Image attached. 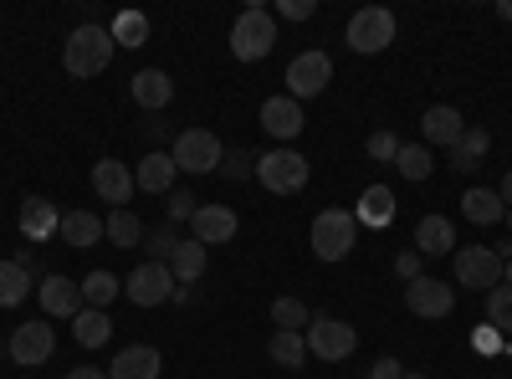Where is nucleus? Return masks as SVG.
<instances>
[{
	"mask_svg": "<svg viewBox=\"0 0 512 379\" xmlns=\"http://www.w3.org/2000/svg\"><path fill=\"white\" fill-rule=\"evenodd\" d=\"M36 298H41V308H47V318H77L82 313V282L52 272V277H41Z\"/></svg>",
	"mask_w": 512,
	"mask_h": 379,
	"instance_id": "obj_15",
	"label": "nucleus"
},
{
	"mask_svg": "<svg viewBox=\"0 0 512 379\" xmlns=\"http://www.w3.org/2000/svg\"><path fill=\"white\" fill-rule=\"evenodd\" d=\"M502 287H512V257H507V267H502Z\"/></svg>",
	"mask_w": 512,
	"mask_h": 379,
	"instance_id": "obj_47",
	"label": "nucleus"
},
{
	"mask_svg": "<svg viewBox=\"0 0 512 379\" xmlns=\"http://www.w3.org/2000/svg\"><path fill=\"white\" fill-rule=\"evenodd\" d=\"M395 272H400L405 282H415V277H420V251H415V246H410V251H400V262H395Z\"/></svg>",
	"mask_w": 512,
	"mask_h": 379,
	"instance_id": "obj_42",
	"label": "nucleus"
},
{
	"mask_svg": "<svg viewBox=\"0 0 512 379\" xmlns=\"http://www.w3.org/2000/svg\"><path fill=\"white\" fill-rule=\"evenodd\" d=\"M134 185H139L144 195H164L169 185H175V159H169L164 149L144 154V159L134 164Z\"/></svg>",
	"mask_w": 512,
	"mask_h": 379,
	"instance_id": "obj_21",
	"label": "nucleus"
},
{
	"mask_svg": "<svg viewBox=\"0 0 512 379\" xmlns=\"http://www.w3.org/2000/svg\"><path fill=\"white\" fill-rule=\"evenodd\" d=\"M67 379H108V369H93V364H82V369H72Z\"/></svg>",
	"mask_w": 512,
	"mask_h": 379,
	"instance_id": "obj_44",
	"label": "nucleus"
},
{
	"mask_svg": "<svg viewBox=\"0 0 512 379\" xmlns=\"http://www.w3.org/2000/svg\"><path fill=\"white\" fill-rule=\"evenodd\" d=\"M256 180H262V190H272V195H297L308 185V159L297 149H272V154L256 159Z\"/></svg>",
	"mask_w": 512,
	"mask_h": 379,
	"instance_id": "obj_5",
	"label": "nucleus"
},
{
	"mask_svg": "<svg viewBox=\"0 0 512 379\" xmlns=\"http://www.w3.org/2000/svg\"><path fill=\"white\" fill-rule=\"evenodd\" d=\"M487 149H492L487 129H472V123H466V134L451 144V170H456V175H472V170H482Z\"/></svg>",
	"mask_w": 512,
	"mask_h": 379,
	"instance_id": "obj_25",
	"label": "nucleus"
},
{
	"mask_svg": "<svg viewBox=\"0 0 512 379\" xmlns=\"http://www.w3.org/2000/svg\"><path fill=\"white\" fill-rule=\"evenodd\" d=\"M108 231H103V216H93V210H67L62 216V241L72 246V251H88V246H98Z\"/></svg>",
	"mask_w": 512,
	"mask_h": 379,
	"instance_id": "obj_23",
	"label": "nucleus"
},
{
	"mask_svg": "<svg viewBox=\"0 0 512 379\" xmlns=\"http://www.w3.org/2000/svg\"><path fill=\"white\" fill-rule=\"evenodd\" d=\"M308 241H313V257L318 262H344L349 251L359 246V221L349 216V210H338V205L333 210H318Z\"/></svg>",
	"mask_w": 512,
	"mask_h": 379,
	"instance_id": "obj_2",
	"label": "nucleus"
},
{
	"mask_svg": "<svg viewBox=\"0 0 512 379\" xmlns=\"http://www.w3.org/2000/svg\"><path fill=\"white\" fill-rule=\"evenodd\" d=\"M497 195H502V205H507V210H512V170H507V175H502V185H497Z\"/></svg>",
	"mask_w": 512,
	"mask_h": 379,
	"instance_id": "obj_45",
	"label": "nucleus"
},
{
	"mask_svg": "<svg viewBox=\"0 0 512 379\" xmlns=\"http://www.w3.org/2000/svg\"><path fill=\"white\" fill-rule=\"evenodd\" d=\"M466 134V118H461V108H451V103H436V108H425L420 113V139L425 144H456Z\"/></svg>",
	"mask_w": 512,
	"mask_h": 379,
	"instance_id": "obj_19",
	"label": "nucleus"
},
{
	"mask_svg": "<svg viewBox=\"0 0 512 379\" xmlns=\"http://www.w3.org/2000/svg\"><path fill=\"white\" fill-rule=\"evenodd\" d=\"M303 339H308V354H318V359H328V364L349 359V354L359 349V333H354V323H344V318H313Z\"/></svg>",
	"mask_w": 512,
	"mask_h": 379,
	"instance_id": "obj_8",
	"label": "nucleus"
},
{
	"mask_svg": "<svg viewBox=\"0 0 512 379\" xmlns=\"http://www.w3.org/2000/svg\"><path fill=\"white\" fill-rule=\"evenodd\" d=\"M52 231H62V216L52 210L47 195H26L21 200V236L26 241H52Z\"/></svg>",
	"mask_w": 512,
	"mask_h": 379,
	"instance_id": "obj_20",
	"label": "nucleus"
},
{
	"mask_svg": "<svg viewBox=\"0 0 512 379\" xmlns=\"http://www.w3.org/2000/svg\"><path fill=\"white\" fill-rule=\"evenodd\" d=\"M175 246H180V241H175V231H159V236L149 241V251H154V262H169V257H175Z\"/></svg>",
	"mask_w": 512,
	"mask_h": 379,
	"instance_id": "obj_41",
	"label": "nucleus"
},
{
	"mask_svg": "<svg viewBox=\"0 0 512 379\" xmlns=\"http://www.w3.org/2000/svg\"><path fill=\"white\" fill-rule=\"evenodd\" d=\"M134 170H128L123 159H98L93 164V195L103 200V205H113V210H123L128 200H134Z\"/></svg>",
	"mask_w": 512,
	"mask_h": 379,
	"instance_id": "obj_13",
	"label": "nucleus"
},
{
	"mask_svg": "<svg viewBox=\"0 0 512 379\" xmlns=\"http://www.w3.org/2000/svg\"><path fill=\"white\" fill-rule=\"evenodd\" d=\"M272 323L287 328V333H303V328L313 323V313H308L303 298H277V303H272Z\"/></svg>",
	"mask_w": 512,
	"mask_h": 379,
	"instance_id": "obj_35",
	"label": "nucleus"
},
{
	"mask_svg": "<svg viewBox=\"0 0 512 379\" xmlns=\"http://www.w3.org/2000/svg\"><path fill=\"white\" fill-rule=\"evenodd\" d=\"M267 359H272L277 369H303V364H308V339H303V333L277 328L272 339H267Z\"/></svg>",
	"mask_w": 512,
	"mask_h": 379,
	"instance_id": "obj_26",
	"label": "nucleus"
},
{
	"mask_svg": "<svg viewBox=\"0 0 512 379\" xmlns=\"http://www.w3.org/2000/svg\"><path fill=\"white\" fill-rule=\"evenodd\" d=\"M395 170L405 175V180H425L436 170V159H431V149L425 144H400V154H395Z\"/></svg>",
	"mask_w": 512,
	"mask_h": 379,
	"instance_id": "obj_34",
	"label": "nucleus"
},
{
	"mask_svg": "<svg viewBox=\"0 0 512 379\" xmlns=\"http://www.w3.org/2000/svg\"><path fill=\"white\" fill-rule=\"evenodd\" d=\"M128 93H134V103H139V108L159 113V108L175 103V77H169L164 67H144V72H134V82H128Z\"/></svg>",
	"mask_w": 512,
	"mask_h": 379,
	"instance_id": "obj_17",
	"label": "nucleus"
},
{
	"mask_svg": "<svg viewBox=\"0 0 512 379\" xmlns=\"http://www.w3.org/2000/svg\"><path fill=\"white\" fill-rule=\"evenodd\" d=\"M52 354H57V333H52V323H21V328L11 333V364L36 369V364H47Z\"/></svg>",
	"mask_w": 512,
	"mask_h": 379,
	"instance_id": "obj_12",
	"label": "nucleus"
},
{
	"mask_svg": "<svg viewBox=\"0 0 512 379\" xmlns=\"http://www.w3.org/2000/svg\"><path fill=\"white\" fill-rule=\"evenodd\" d=\"M118 292H123V282L113 272H88V277H82V303H88V308H108Z\"/></svg>",
	"mask_w": 512,
	"mask_h": 379,
	"instance_id": "obj_33",
	"label": "nucleus"
},
{
	"mask_svg": "<svg viewBox=\"0 0 512 379\" xmlns=\"http://www.w3.org/2000/svg\"><path fill=\"white\" fill-rule=\"evenodd\" d=\"M487 323L497 328V333H512V287H492L487 292Z\"/></svg>",
	"mask_w": 512,
	"mask_h": 379,
	"instance_id": "obj_36",
	"label": "nucleus"
},
{
	"mask_svg": "<svg viewBox=\"0 0 512 379\" xmlns=\"http://www.w3.org/2000/svg\"><path fill=\"white\" fill-rule=\"evenodd\" d=\"M497 16H502V21H512V0H497Z\"/></svg>",
	"mask_w": 512,
	"mask_h": 379,
	"instance_id": "obj_46",
	"label": "nucleus"
},
{
	"mask_svg": "<svg viewBox=\"0 0 512 379\" xmlns=\"http://www.w3.org/2000/svg\"><path fill=\"white\" fill-rule=\"evenodd\" d=\"M328 77H333V62H328V52H303V57H292L287 62V98H297V103H308V98H318L323 88H328Z\"/></svg>",
	"mask_w": 512,
	"mask_h": 379,
	"instance_id": "obj_10",
	"label": "nucleus"
},
{
	"mask_svg": "<svg viewBox=\"0 0 512 379\" xmlns=\"http://www.w3.org/2000/svg\"><path fill=\"white\" fill-rule=\"evenodd\" d=\"M369 159H379V164H395V154H400V139L390 134V129H379V134H369Z\"/></svg>",
	"mask_w": 512,
	"mask_h": 379,
	"instance_id": "obj_37",
	"label": "nucleus"
},
{
	"mask_svg": "<svg viewBox=\"0 0 512 379\" xmlns=\"http://www.w3.org/2000/svg\"><path fill=\"white\" fill-rule=\"evenodd\" d=\"M349 47L359 52V57H374V52H384L395 41V11H384V6H364V11H354L349 16Z\"/></svg>",
	"mask_w": 512,
	"mask_h": 379,
	"instance_id": "obj_6",
	"label": "nucleus"
},
{
	"mask_svg": "<svg viewBox=\"0 0 512 379\" xmlns=\"http://www.w3.org/2000/svg\"><path fill=\"white\" fill-rule=\"evenodd\" d=\"M164 210H169V221H190L195 210H200V200H195L190 190H175V195H169V205H164Z\"/></svg>",
	"mask_w": 512,
	"mask_h": 379,
	"instance_id": "obj_38",
	"label": "nucleus"
},
{
	"mask_svg": "<svg viewBox=\"0 0 512 379\" xmlns=\"http://www.w3.org/2000/svg\"><path fill=\"white\" fill-rule=\"evenodd\" d=\"M451 246H456V226L446 216H420V226H415V251L420 257H446Z\"/></svg>",
	"mask_w": 512,
	"mask_h": 379,
	"instance_id": "obj_24",
	"label": "nucleus"
},
{
	"mask_svg": "<svg viewBox=\"0 0 512 379\" xmlns=\"http://www.w3.org/2000/svg\"><path fill=\"white\" fill-rule=\"evenodd\" d=\"M123 292H128L134 308H159V303L175 298V272H169V262H144V267H134V277L123 282Z\"/></svg>",
	"mask_w": 512,
	"mask_h": 379,
	"instance_id": "obj_9",
	"label": "nucleus"
},
{
	"mask_svg": "<svg viewBox=\"0 0 512 379\" xmlns=\"http://www.w3.org/2000/svg\"><path fill=\"white\" fill-rule=\"evenodd\" d=\"M6 354H11V344H6V339H0V359H6Z\"/></svg>",
	"mask_w": 512,
	"mask_h": 379,
	"instance_id": "obj_48",
	"label": "nucleus"
},
{
	"mask_svg": "<svg viewBox=\"0 0 512 379\" xmlns=\"http://www.w3.org/2000/svg\"><path fill=\"white\" fill-rule=\"evenodd\" d=\"M272 47H277V16L262 11V6L241 11L236 26H231V57L236 62H262V57H272Z\"/></svg>",
	"mask_w": 512,
	"mask_h": 379,
	"instance_id": "obj_3",
	"label": "nucleus"
},
{
	"mask_svg": "<svg viewBox=\"0 0 512 379\" xmlns=\"http://www.w3.org/2000/svg\"><path fill=\"white\" fill-rule=\"evenodd\" d=\"M113 31L108 26H98V21H82L72 36H67V47H62V62H67V72L72 77H98V72H108V62H113Z\"/></svg>",
	"mask_w": 512,
	"mask_h": 379,
	"instance_id": "obj_1",
	"label": "nucleus"
},
{
	"mask_svg": "<svg viewBox=\"0 0 512 379\" xmlns=\"http://www.w3.org/2000/svg\"><path fill=\"white\" fill-rule=\"evenodd\" d=\"M246 164H251L246 154H226V159H221V170H226L231 180H246V175H251V170H246Z\"/></svg>",
	"mask_w": 512,
	"mask_h": 379,
	"instance_id": "obj_43",
	"label": "nucleus"
},
{
	"mask_svg": "<svg viewBox=\"0 0 512 379\" xmlns=\"http://www.w3.org/2000/svg\"><path fill=\"white\" fill-rule=\"evenodd\" d=\"M113 47H144L149 41V16L144 11H123V16H113Z\"/></svg>",
	"mask_w": 512,
	"mask_h": 379,
	"instance_id": "obj_32",
	"label": "nucleus"
},
{
	"mask_svg": "<svg viewBox=\"0 0 512 379\" xmlns=\"http://www.w3.org/2000/svg\"><path fill=\"white\" fill-rule=\"evenodd\" d=\"M303 123H308V118H303V103H297V98H287V93L262 103V129H267L272 139H282V144L303 134Z\"/></svg>",
	"mask_w": 512,
	"mask_h": 379,
	"instance_id": "obj_18",
	"label": "nucleus"
},
{
	"mask_svg": "<svg viewBox=\"0 0 512 379\" xmlns=\"http://www.w3.org/2000/svg\"><path fill=\"white\" fill-rule=\"evenodd\" d=\"M72 333H77L82 349H103V344L113 339V318H108L103 308H82V313L72 318Z\"/></svg>",
	"mask_w": 512,
	"mask_h": 379,
	"instance_id": "obj_27",
	"label": "nucleus"
},
{
	"mask_svg": "<svg viewBox=\"0 0 512 379\" xmlns=\"http://www.w3.org/2000/svg\"><path fill=\"white\" fill-rule=\"evenodd\" d=\"M103 231H108V241H113V246H139V241H144V221H139L128 205H123V210H108Z\"/></svg>",
	"mask_w": 512,
	"mask_h": 379,
	"instance_id": "obj_31",
	"label": "nucleus"
},
{
	"mask_svg": "<svg viewBox=\"0 0 512 379\" xmlns=\"http://www.w3.org/2000/svg\"><path fill=\"white\" fill-rule=\"evenodd\" d=\"M461 216L472 221V226H497V221L507 216V205H502V195H497V190L472 185V190L461 195Z\"/></svg>",
	"mask_w": 512,
	"mask_h": 379,
	"instance_id": "obj_22",
	"label": "nucleus"
},
{
	"mask_svg": "<svg viewBox=\"0 0 512 379\" xmlns=\"http://www.w3.org/2000/svg\"><path fill=\"white\" fill-rule=\"evenodd\" d=\"M318 6H313V0H282V6H277V16H287V21H308Z\"/></svg>",
	"mask_w": 512,
	"mask_h": 379,
	"instance_id": "obj_39",
	"label": "nucleus"
},
{
	"mask_svg": "<svg viewBox=\"0 0 512 379\" xmlns=\"http://www.w3.org/2000/svg\"><path fill=\"white\" fill-rule=\"evenodd\" d=\"M159 369H164V354L154 344H128L108 364V379H159Z\"/></svg>",
	"mask_w": 512,
	"mask_h": 379,
	"instance_id": "obj_16",
	"label": "nucleus"
},
{
	"mask_svg": "<svg viewBox=\"0 0 512 379\" xmlns=\"http://www.w3.org/2000/svg\"><path fill=\"white\" fill-rule=\"evenodd\" d=\"M169 159H175V170H185V175H216L221 159H226V144L210 129H185L175 139V149H169Z\"/></svg>",
	"mask_w": 512,
	"mask_h": 379,
	"instance_id": "obj_4",
	"label": "nucleus"
},
{
	"mask_svg": "<svg viewBox=\"0 0 512 379\" xmlns=\"http://www.w3.org/2000/svg\"><path fill=\"white\" fill-rule=\"evenodd\" d=\"M502 267H507V257H502L497 246H461V251H456V282H461V287L492 292V287L502 282Z\"/></svg>",
	"mask_w": 512,
	"mask_h": 379,
	"instance_id": "obj_7",
	"label": "nucleus"
},
{
	"mask_svg": "<svg viewBox=\"0 0 512 379\" xmlns=\"http://www.w3.org/2000/svg\"><path fill=\"white\" fill-rule=\"evenodd\" d=\"M190 231H195L200 246H226L241 231V221H236L231 205H200L195 216H190Z\"/></svg>",
	"mask_w": 512,
	"mask_h": 379,
	"instance_id": "obj_14",
	"label": "nucleus"
},
{
	"mask_svg": "<svg viewBox=\"0 0 512 379\" xmlns=\"http://www.w3.org/2000/svg\"><path fill=\"white\" fill-rule=\"evenodd\" d=\"M405 308L415 318H446L456 308V287L441 277H415V282H405Z\"/></svg>",
	"mask_w": 512,
	"mask_h": 379,
	"instance_id": "obj_11",
	"label": "nucleus"
},
{
	"mask_svg": "<svg viewBox=\"0 0 512 379\" xmlns=\"http://www.w3.org/2000/svg\"><path fill=\"white\" fill-rule=\"evenodd\" d=\"M400 379H425V374H410V369H405V374H400Z\"/></svg>",
	"mask_w": 512,
	"mask_h": 379,
	"instance_id": "obj_49",
	"label": "nucleus"
},
{
	"mask_svg": "<svg viewBox=\"0 0 512 379\" xmlns=\"http://www.w3.org/2000/svg\"><path fill=\"white\" fill-rule=\"evenodd\" d=\"M354 221H369V226H390L395 221V195L384 190V185H369L359 195V216Z\"/></svg>",
	"mask_w": 512,
	"mask_h": 379,
	"instance_id": "obj_29",
	"label": "nucleus"
},
{
	"mask_svg": "<svg viewBox=\"0 0 512 379\" xmlns=\"http://www.w3.org/2000/svg\"><path fill=\"white\" fill-rule=\"evenodd\" d=\"M169 272H175V282H200L205 277V246L190 236L175 246V257H169Z\"/></svg>",
	"mask_w": 512,
	"mask_h": 379,
	"instance_id": "obj_30",
	"label": "nucleus"
},
{
	"mask_svg": "<svg viewBox=\"0 0 512 379\" xmlns=\"http://www.w3.org/2000/svg\"><path fill=\"white\" fill-rule=\"evenodd\" d=\"M507 226H512V210H507Z\"/></svg>",
	"mask_w": 512,
	"mask_h": 379,
	"instance_id": "obj_50",
	"label": "nucleus"
},
{
	"mask_svg": "<svg viewBox=\"0 0 512 379\" xmlns=\"http://www.w3.org/2000/svg\"><path fill=\"white\" fill-rule=\"evenodd\" d=\"M31 298V272L21 262H0V308H21Z\"/></svg>",
	"mask_w": 512,
	"mask_h": 379,
	"instance_id": "obj_28",
	"label": "nucleus"
},
{
	"mask_svg": "<svg viewBox=\"0 0 512 379\" xmlns=\"http://www.w3.org/2000/svg\"><path fill=\"white\" fill-rule=\"evenodd\" d=\"M400 374H405V364H400L395 354H384V359H379V364H374L364 379H400Z\"/></svg>",
	"mask_w": 512,
	"mask_h": 379,
	"instance_id": "obj_40",
	"label": "nucleus"
}]
</instances>
